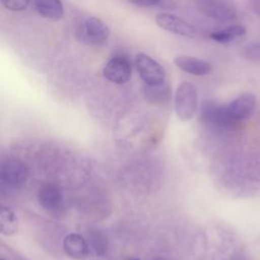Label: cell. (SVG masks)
Wrapping results in <instances>:
<instances>
[{
    "mask_svg": "<svg viewBox=\"0 0 260 260\" xmlns=\"http://www.w3.org/2000/svg\"><path fill=\"white\" fill-rule=\"evenodd\" d=\"M198 94L196 86L191 82H182L175 93V113L181 121L191 120L196 113Z\"/></svg>",
    "mask_w": 260,
    "mask_h": 260,
    "instance_id": "cell-1",
    "label": "cell"
},
{
    "mask_svg": "<svg viewBox=\"0 0 260 260\" xmlns=\"http://www.w3.org/2000/svg\"><path fill=\"white\" fill-rule=\"evenodd\" d=\"M200 120L205 125L216 128H230L237 122L230 113L228 106L217 105L213 102H206L202 105Z\"/></svg>",
    "mask_w": 260,
    "mask_h": 260,
    "instance_id": "cell-2",
    "label": "cell"
},
{
    "mask_svg": "<svg viewBox=\"0 0 260 260\" xmlns=\"http://www.w3.org/2000/svg\"><path fill=\"white\" fill-rule=\"evenodd\" d=\"M139 76L146 85H159L166 81L165 68L150 56L139 53L135 58Z\"/></svg>",
    "mask_w": 260,
    "mask_h": 260,
    "instance_id": "cell-3",
    "label": "cell"
},
{
    "mask_svg": "<svg viewBox=\"0 0 260 260\" xmlns=\"http://www.w3.org/2000/svg\"><path fill=\"white\" fill-rule=\"evenodd\" d=\"M0 177L1 181L7 186L20 188L25 184L28 178V171L22 161L9 157L1 162Z\"/></svg>",
    "mask_w": 260,
    "mask_h": 260,
    "instance_id": "cell-4",
    "label": "cell"
},
{
    "mask_svg": "<svg viewBox=\"0 0 260 260\" xmlns=\"http://www.w3.org/2000/svg\"><path fill=\"white\" fill-rule=\"evenodd\" d=\"M197 4L204 15L220 21L231 20L237 13L233 0H198Z\"/></svg>",
    "mask_w": 260,
    "mask_h": 260,
    "instance_id": "cell-5",
    "label": "cell"
},
{
    "mask_svg": "<svg viewBox=\"0 0 260 260\" xmlns=\"http://www.w3.org/2000/svg\"><path fill=\"white\" fill-rule=\"evenodd\" d=\"M155 22L160 28L185 38H194L196 34L195 28L189 22L171 13L161 12L156 14Z\"/></svg>",
    "mask_w": 260,
    "mask_h": 260,
    "instance_id": "cell-6",
    "label": "cell"
},
{
    "mask_svg": "<svg viewBox=\"0 0 260 260\" xmlns=\"http://www.w3.org/2000/svg\"><path fill=\"white\" fill-rule=\"evenodd\" d=\"M103 73L109 81L116 84H123L131 77L130 62L121 56L113 57L107 62Z\"/></svg>",
    "mask_w": 260,
    "mask_h": 260,
    "instance_id": "cell-7",
    "label": "cell"
},
{
    "mask_svg": "<svg viewBox=\"0 0 260 260\" xmlns=\"http://www.w3.org/2000/svg\"><path fill=\"white\" fill-rule=\"evenodd\" d=\"M83 34L89 44L100 46L108 41L110 28L102 19L95 16H89L83 23Z\"/></svg>",
    "mask_w": 260,
    "mask_h": 260,
    "instance_id": "cell-8",
    "label": "cell"
},
{
    "mask_svg": "<svg viewBox=\"0 0 260 260\" xmlns=\"http://www.w3.org/2000/svg\"><path fill=\"white\" fill-rule=\"evenodd\" d=\"M37 198L39 204L48 211H56L59 209L64 200L63 192L60 187L52 183H47L41 186L38 190Z\"/></svg>",
    "mask_w": 260,
    "mask_h": 260,
    "instance_id": "cell-9",
    "label": "cell"
},
{
    "mask_svg": "<svg viewBox=\"0 0 260 260\" xmlns=\"http://www.w3.org/2000/svg\"><path fill=\"white\" fill-rule=\"evenodd\" d=\"M228 108L237 121L246 120L252 116L256 109V98L250 92L243 93L233 100Z\"/></svg>",
    "mask_w": 260,
    "mask_h": 260,
    "instance_id": "cell-10",
    "label": "cell"
},
{
    "mask_svg": "<svg viewBox=\"0 0 260 260\" xmlns=\"http://www.w3.org/2000/svg\"><path fill=\"white\" fill-rule=\"evenodd\" d=\"M63 249L66 255L75 260L85 259L89 254V245L79 234H68L63 240Z\"/></svg>",
    "mask_w": 260,
    "mask_h": 260,
    "instance_id": "cell-11",
    "label": "cell"
},
{
    "mask_svg": "<svg viewBox=\"0 0 260 260\" xmlns=\"http://www.w3.org/2000/svg\"><path fill=\"white\" fill-rule=\"evenodd\" d=\"M174 63L184 72L196 76L207 75L212 70L210 63L191 56H177L174 59Z\"/></svg>",
    "mask_w": 260,
    "mask_h": 260,
    "instance_id": "cell-12",
    "label": "cell"
},
{
    "mask_svg": "<svg viewBox=\"0 0 260 260\" xmlns=\"http://www.w3.org/2000/svg\"><path fill=\"white\" fill-rule=\"evenodd\" d=\"M36 9L45 18L58 20L63 16V5L60 0H34Z\"/></svg>",
    "mask_w": 260,
    "mask_h": 260,
    "instance_id": "cell-13",
    "label": "cell"
},
{
    "mask_svg": "<svg viewBox=\"0 0 260 260\" xmlns=\"http://www.w3.org/2000/svg\"><path fill=\"white\" fill-rule=\"evenodd\" d=\"M246 34V27L240 24L231 25L228 27H224L222 29L213 31L210 34V38L220 44H226L235 39H238L240 37H243Z\"/></svg>",
    "mask_w": 260,
    "mask_h": 260,
    "instance_id": "cell-14",
    "label": "cell"
},
{
    "mask_svg": "<svg viewBox=\"0 0 260 260\" xmlns=\"http://www.w3.org/2000/svg\"><path fill=\"white\" fill-rule=\"evenodd\" d=\"M17 230V217L14 211L7 207L2 206L0 210V232L2 235L10 236Z\"/></svg>",
    "mask_w": 260,
    "mask_h": 260,
    "instance_id": "cell-15",
    "label": "cell"
},
{
    "mask_svg": "<svg viewBox=\"0 0 260 260\" xmlns=\"http://www.w3.org/2000/svg\"><path fill=\"white\" fill-rule=\"evenodd\" d=\"M146 98L152 103H164L169 99L170 90L168 85H165V82L159 85H147L145 89Z\"/></svg>",
    "mask_w": 260,
    "mask_h": 260,
    "instance_id": "cell-16",
    "label": "cell"
},
{
    "mask_svg": "<svg viewBox=\"0 0 260 260\" xmlns=\"http://www.w3.org/2000/svg\"><path fill=\"white\" fill-rule=\"evenodd\" d=\"M244 55L251 61L260 62V42L247 45L244 49Z\"/></svg>",
    "mask_w": 260,
    "mask_h": 260,
    "instance_id": "cell-17",
    "label": "cell"
},
{
    "mask_svg": "<svg viewBox=\"0 0 260 260\" xmlns=\"http://www.w3.org/2000/svg\"><path fill=\"white\" fill-rule=\"evenodd\" d=\"M1 4L8 10L21 11L28 6L29 0H1Z\"/></svg>",
    "mask_w": 260,
    "mask_h": 260,
    "instance_id": "cell-18",
    "label": "cell"
},
{
    "mask_svg": "<svg viewBox=\"0 0 260 260\" xmlns=\"http://www.w3.org/2000/svg\"><path fill=\"white\" fill-rule=\"evenodd\" d=\"M128 1L136 6H140V7L156 6L161 2V0H128Z\"/></svg>",
    "mask_w": 260,
    "mask_h": 260,
    "instance_id": "cell-19",
    "label": "cell"
},
{
    "mask_svg": "<svg viewBox=\"0 0 260 260\" xmlns=\"http://www.w3.org/2000/svg\"><path fill=\"white\" fill-rule=\"evenodd\" d=\"M151 260H167V259H165V258H162V257H154V258H152Z\"/></svg>",
    "mask_w": 260,
    "mask_h": 260,
    "instance_id": "cell-20",
    "label": "cell"
},
{
    "mask_svg": "<svg viewBox=\"0 0 260 260\" xmlns=\"http://www.w3.org/2000/svg\"><path fill=\"white\" fill-rule=\"evenodd\" d=\"M131 260H138V259H131Z\"/></svg>",
    "mask_w": 260,
    "mask_h": 260,
    "instance_id": "cell-21",
    "label": "cell"
},
{
    "mask_svg": "<svg viewBox=\"0 0 260 260\" xmlns=\"http://www.w3.org/2000/svg\"><path fill=\"white\" fill-rule=\"evenodd\" d=\"M1 260H4V259H1Z\"/></svg>",
    "mask_w": 260,
    "mask_h": 260,
    "instance_id": "cell-22",
    "label": "cell"
}]
</instances>
